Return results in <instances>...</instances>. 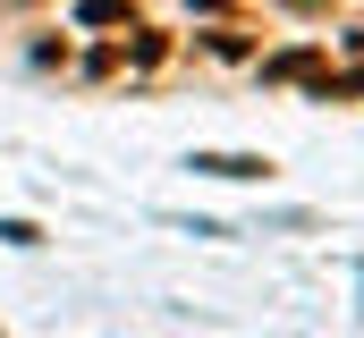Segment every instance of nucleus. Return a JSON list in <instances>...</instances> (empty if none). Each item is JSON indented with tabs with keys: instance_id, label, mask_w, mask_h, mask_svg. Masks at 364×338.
I'll list each match as a JSON object with an SVG mask.
<instances>
[{
	"instance_id": "nucleus-1",
	"label": "nucleus",
	"mask_w": 364,
	"mask_h": 338,
	"mask_svg": "<svg viewBox=\"0 0 364 338\" xmlns=\"http://www.w3.org/2000/svg\"><path fill=\"white\" fill-rule=\"evenodd\" d=\"M186 169H203V178H272L263 153H195Z\"/></svg>"
}]
</instances>
